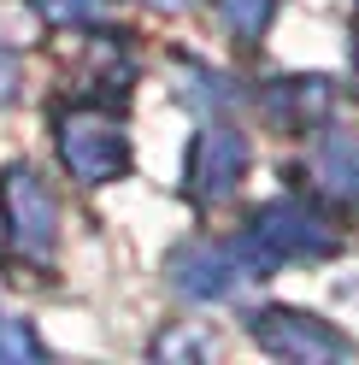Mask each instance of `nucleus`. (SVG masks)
<instances>
[{
    "label": "nucleus",
    "mask_w": 359,
    "mask_h": 365,
    "mask_svg": "<svg viewBox=\"0 0 359 365\" xmlns=\"http://www.w3.org/2000/svg\"><path fill=\"white\" fill-rule=\"evenodd\" d=\"M41 341L18 324V318H0V359H36Z\"/></svg>",
    "instance_id": "9d476101"
},
{
    "label": "nucleus",
    "mask_w": 359,
    "mask_h": 365,
    "mask_svg": "<svg viewBox=\"0 0 359 365\" xmlns=\"http://www.w3.org/2000/svg\"><path fill=\"white\" fill-rule=\"evenodd\" d=\"M59 159L83 182H112L130 165V135L112 112L71 106V112H59Z\"/></svg>",
    "instance_id": "f03ea898"
},
{
    "label": "nucleus",
    "mask_w": 359,
    "mask_h": 365,
    "mask_svg": "<svg viewBox=\"0 0 359 365\" xmlns=\"http://www.w3.org/2000/svg\"><path fill=\"white\" fill-rule=\"evenodd\" d=\"M312 182L330 200H359V142L342 130H330L318 148H312Z\"/></svg>",
    "instance_id": "0eeeda50"
},
{
    "label": "nucleus",
    "mask_w": 359,
    "mask_h": 365,
    "mask_svg": "<svg viewBox=\"0 0 359 365\" xmlns=\"http://www.w3.org/2000/svg\"><path fill=\"white\" fill-rule=\"evenodd\" d=\"M241 171H248V135L230 124H207L189 148V195L194 200H224L241 189Z\"/></svg>",
    "instance_id": "39448f33"
},
{
    "label": "nucleus",
    "mask_w": 359,
    "mask_h": 365,
    "mask_svg": "<svg viewBox=\"0 0 359 365\" xmlns=\"http://www.w3.org/2000/svg\"><path fill=\"white\" fill-rule=\"evenodd\" d=\"M12 95H18V53L0 41V106H6Z\"/></svg>",
    "instance_id": "9b49d317"
},
{
    "label": "nucleus",
    "mask_w": 359,
    "mask_h": 365,
    "mask_svg": "<svg viewBox=\"0 0 359 365\" xmlns=\"http://www.w3.org/2000/svg\"><path fill=\"white\" fill-rule=\"evenodd\" d=\"M241 277H248V265H241L236 242H189L171 254V283L189 294V301H230V294L241 289Z\"/></svg>",
    "instance_id": "423d86ee"
},
{
    "label": "nucleus",
    "mask_w": 359,
    "mask_h": 365,
    "mask_svg": "<svg viewBox=\"0 0 359 365\" xmlns=\"http://www.w3.org/2000/svg\"><path fill=\"white\" fill-rule=\"evenodd\" d=\"M30 6L48 18V24H59V30H71V24H95V18H100V0H30Z\"/></svg>",
    "instance_id": "1a4fd4ad"
},
{
    "label": "nucleus",
    "mask_w": 359,
    "mask_h": 365,
    "mask_svg": "<svg viewBox=\"0 0 359 365\" xmlns=\"http://www.w3.org/2000/svg\"><path fill=\"white\" fill-rule=\"evenodd\" d=\"M254 341L265 354H283V359H348L353 354V341L342 330H330L306 312H288V307L254 312Z\"/></svg>",
    "instance_id": "20e7f679"
},
{
    "label": "nucleus",
    "mask_w": 359,
    "mask_h": 365,
    "mask_svg": "<svg viewBox=\"0 0 359 365\" xmlns=\"http://www.w3.org/2000/svg\"><path fill=\"white\" fill-rule=\"evenodd\" d=\"M271 12H277V0H218V18H224V30H230V36L241 41V48H254V41L265 36Z\"/></svg>",
    "instance_id": "6e6552de"
},
{
    "label": "nucleus",
    "mask_w": 359,
    "mask_h": 365,
    "mask_svg": "<svg viewBox=\"0 0 359 365\" xmlns=\"http://www.w3.org/2000/svg\"><path fill=\"white\" fill-rule=\"evenodd\" d=\"M0 195H6V242H12V254L24 265H48L53 242H59V207H53L48 182L30 165H12L6 182H0Z\"/></svg>",
    "instance_id": "7ed1b4c3"
},
{
    "label": "nucleus",
    "mask_w": 359,
    "mask_h": 365,
    "mask_svg": "<svg viewBox=\"0 0 359 365\" xmlns=\"http://www.w3.org/2000/svg\"><path fill=\"white\" fill-rule=\"evenodd\" d=\"M236 254H241V265H248V277H259V271H271L283 259H324V254H335V230L318 212L295 207V200H277V207H265L248 224V236H236Z\"/></svg>",
    "instance_id": "f257e3e1"
}]
</instances>
